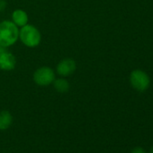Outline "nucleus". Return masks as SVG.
I'll use <instances>...</instances> for the list:
<instances>
[{
  "label": "nucleus",
  "mask_w": 153,
  "mask_h": 153,
  "mask_svg": "<svg viewBox=\"0 0 153 153\" xmlns=\"http://www.w3.org/2000/svg\"><path fill=\"white\" fill-rule=\"evenodd\" d=\"M19 39V29L12 21L0 23V46L7 48L14 45Z\"/></svg>",
  "instance_id": "nucleus-1"
},
{
  "label": "nucleus",
  "mask_w": 153,
  "mask_h": 153,
  "mask_svg": "<svg viewBox=\"0 0 153 153\" xmlns=\"http://www.w3.org/2000/svg\"><path fill=\"white\" fill-rule=\"evenodd\" d=\"M19 39L25 46L34 48L40 44L42 35L40 31L35 26L27 24L19 30Z\"/></svg>",
  "instance_id": "nucleus-2"
},
{
  "label": "nucleus",
  "mask_w": 153,
  "mask_h": 153,
  "mask_svg": "<svg viewBox=\"0 0 153 153\" xmlns=\"http://www.w3.org/2000/svg\"><path fill=\"white\" fill-rule=\"evenodd\" d=\"M130 83L135 90L139 92H144L149 88L150 79L149 75L145 71L141 69H135L131 71L130 75Z\"/></svg>",
  "instance_id": "nucleus-3"
},
{
  "label": "nucleus",
  "mask_w": 153,
  "mask_h": 153,
  "mask_svg": "<svg viewBox=\"0 0 153 153\" xmlns=\"http://www.w3.org/2000/svg\"><path fill=\"white\" fill-rule=\"evenodd\" d=\"M55 80V73L50 67H42L33 73V81L38 86L46 87L53 83Z\"/></svg>",
  "instance_id": "nucleus-4"
},
{
  "label": "nucleus",
  "mask_w": 153,
  "mask_h": 153,
  "mask_svg": "<svg viewBox=\"0 0 153 153\" xmlns=\"http://www.w3.org/2000/svg\"><path fill=\"white\" fill-rule=\"evenodd\" d=\"M76 68V61L70 58L64 59L59 62L57 65V73L61 76H68L72 75Z\"/></svg>",
  "instance_id": "nucleus-5"
},
{
  "label": "nucleus",
  "mask_w": 153,
  "mask_h": 153,
  "mask_svg": "<svg viewBox=\"0 0 153 153\" xmlns=\"http://www.w3.org/2000/svg\"><path fill=\"white\" fill-rule=\"evenodd\" d=\"M16 59L14 54L7 51V50L0 54V69L6 71L13 70L16 68Z\"/></svg>",
  "instance_id": "nucleus-6"
},
{
  "label": "nucleus",
  "mask_w": 153,
  "mask_h": 153,
  "mask_svg": "<svg viewBox=\"0 0 153 153\" xmlns=\"http://www.w3.org/2000/svg\"><path fill=\"white\" fill-rule=\"evenodd\" d=\"M12 20H13L12 22L16 25L23 27L28 24L29 19H28V15L26 14V12H25L24 10H21V9H17L13 12Z\"/></svg>",
  "instance_id": "nucleus-7"
},
{
  "label": "nucleus",
  "mask_w": 153,
  "mask_h": 153,
  "mask_svg": "<svg viewBox=\"0 0 153 153\" xmlns=\"http://www.w3.org/2000/svg\"><path fill=\"white\" fill-rule=\"evenodd\" d=\"M13 123L12 114L8 111L0 112V130L5 131L8 129Z\"/></svg>",
  "instance_id": "nucleus-8"
},
{
  "label": "nucleus",
  "mask_w": 153,
  "mask_h": 153,
  "mask_svg": "<svg viewBox=\"0 0 153 153\" xmlns=\"http://www.w3.org/2000/svg\"><path fill=\"white\" fill-rule=\"evenodd\" d=\"M53 87L59 93H66L69 89V83L65 79H55L53 81Z\"/></svg>",
  "instance_id": "nucleus-9"
},
{
  "label": "nucleus",
  "mask_w": 153,
  "mask_h": 153,
  "mask_svg": "<svg viewBox=\"0 0 153 153\" xmlns=\"http://www.w3.org/2000/svg\"><path fill=\"white\" fill-rule=\"evenodd\" d=\"M131 153H147L142 147H135L131 149Z\"/></svg>",
  "instance_id": "nucleus-10"
},
{
  "label": "nucleus",
  "mask_w": 153,
  "mask_h": 153,
  "mask_svg": "<svg viewBox=\"0 0 153 153\" xmlns=\"http://www.w3.org/2000/svg\"><path fill=\"white\" fill-rule=\"evenodd\" d=\"M7 3L6 0H0V12H3L6 10Z\"/></svg>",
  "instance_id": "nucleus-11"
},
{
  "label": "nucleus",
  "mask_w": 153,
  "mask_h": 153,
  "mask_svg": "<svg viewBox=\"0 0 153 153\" xmlns=\"http://www.w3.org/2000/svg\"><path fill=\"white\" fill-rule=\"evenodd\" d=\"M7 50V48H5V47H2V46H0V54H1L4 51H6Z\"/></svg>",
  "instance_id": "nucleus-12"
},
{
  "label": "nucleus",
  "mask_w": 153,
  "mask_h": 153,
  "mask_svg": "<svg viewBox=\"0 0 153 153\" xmlns=\"http://www.w3.org/2000/svg\"><path fill=\"white\" fill-rule=\"evenodd\" d=\"M149 153H153V146L150 148V149H149Z\"/></svg>",
  "instance_id": "nucleus-13"
}]
</instances>
